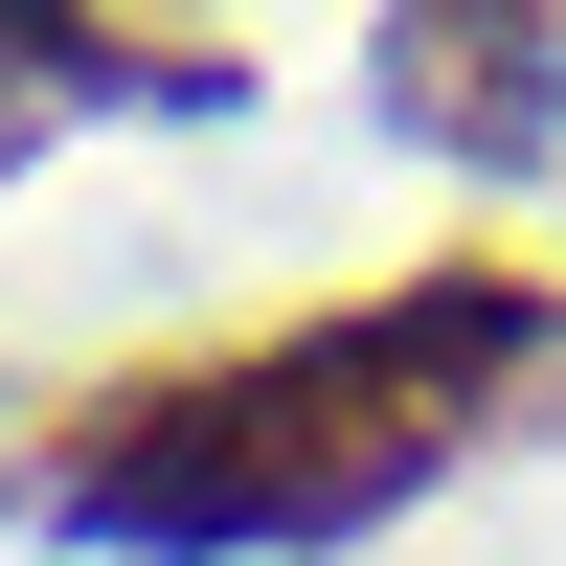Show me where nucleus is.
I'll return each instance as SVG.
<instances>
[{
	"label": "nucleus",
	"mask_w": 566,
	"mask_h": 566,
	"mask_svg": "<svg viewBox=\"0 0 566 566\" xmlns=\"http://www.w3.org/2000/svg\"><path fill=\"white\" fill-rule=\"evenodd\" d=\"M566 340L544 272H408V295H340V317H272L227 363H159V386L69 408L45 453V522L91 544H159V566H227V544H340L386 499H431L476 453V408Z\"/></svg>",
	"instance_id": "nucleus-1"
},
{
	"label": "nucleus",
	"mask_w": 566,
	"mask_h": 566,
	"mask_svg": "<svg viewBox=\"0 0 566 566\" xmlns=\"http://www.w3.org/2000/svg\"><path fill=\"white\" fill-rule=\"evenodd\" d=\"M386 114L476 136V159H522L566 114V23H386Z\"/></svg>",
	"instance_id": "nucleus-2"
}]
</instances>
